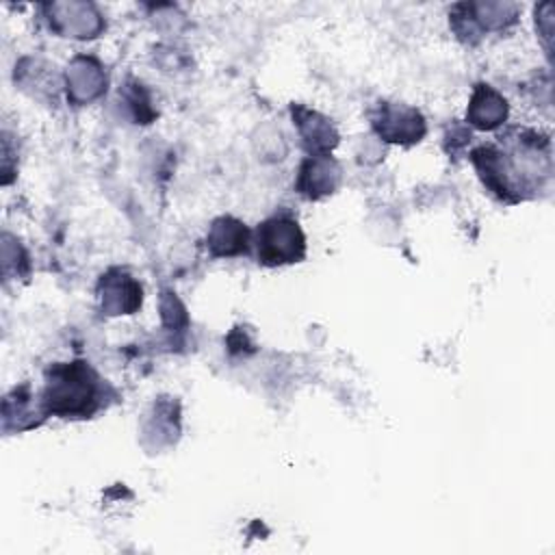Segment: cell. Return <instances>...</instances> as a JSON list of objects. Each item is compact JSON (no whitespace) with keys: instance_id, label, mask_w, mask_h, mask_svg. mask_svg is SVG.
I'll list each match as a JSON object with an SVG mask.
<instances>
[{"instance_id":"5","label":"cell","mask_w":555,"mask_h":555,"mask_svg":"<svg viewBox=\"0 0 555 555\" xmlns=\"http://www.w3.org/2000/svg\"><path fill=\"white\" fill-rule=\"evenodd\" d=\"M291 113H293V119L299 128V134L304 139V145L310 152V156L330 154V150L338 141V134H336L334 126L330 124V119H325L317 111H310L301 104H297V106L293 104Z\"/></svg>"},{"instance_id":"9","label":"cell","mask_w":555,"mask_h":555,"mask_svg":"<svg viewBox=\"0 0 555 555\" xmlns=\"http://www.w3.org/2000/svg\"><path fill=\"white\" fill-rule=\"evenodd\" d=\"M102 67L93 59L78 56L67 72V95L76 102H89L98 98L106 85Z\"/></svg>"},{"instance_id":"4","label":"cell","mask_w":555,"mask_h":555,"mask_svg":"<svg viewBox=\"0 0 555 555\" xmlns=\"http://www.w3.org/2000/svg\"><path fill=\"white\" fill-rule=\"evenodd\" d=\"M340 182V167L330 154L308 156L297 176V191L308 199H319L336 191Z\"/></svg>"},{"instance_id":"6","label":"cell","mask_w":555,"mask_h":555,"mask_svg":"<svg viewBox=\"0 0 555 555\" xmlns=\"http://www.w3.org/2000/svg\"><path fill=\"white\" fill-rule=\"evenodd\" d=\"M102 308L108 314H130L141 306V286L121 271H111L100 280Z\"/></svg>"},{"instance_id":"7","label":"cell","mask_w":555,"mask_h":555,"mask_svg":"<svg viewBox=\"0 0 555 555\" xmlns=\"http://www.w3.org/2000/svg\"><path fill=\"white\" fill-rule=\"evenodd\" d=\"M507 117L505 98L490 85H477L468 104L466 119L479 130H494Z\"/></svg>"},{"instance_id":"3","label":"cell","mask_w":555,"mask_h":555,"mask_svg":"<svg viewBox=\"0 0 555 555\" xmlns=\"http://www.w3.org/2000/svg\"><path fill=\"white\" fill-rule=\"evenodd\" d=\"M373 128L375 132L390 143H416L425 134V121L423 115L416 108L403 106V104H390L379 102V106L373 113Z\"/></svg>"},{"instance_id":"8","label":"cell","mask_w":555,"mask_h":555,"mask_svg":"<svg viewBox=\"0 0 555 555\" xmlns=\"http://www.w3.org/2000/svg\"><path fill=\"white\" fill-rule=\"evenodd\" d=\"M206 245L217 258L245 254L249 249V230L234 217H219L208 230Z\"/></svg>"},{"instance_id":"2","label":"cell","mask_w":555,"mask_h":555,"mask_svg":"<svg viewBox=\"0 0 555 555\" xmlns=\"http://www.w3.org/2000/svg\"><path fill=\"white\" fill-rule=\"evenodd\" d=\"M258 262L267 267L299 262L306 254V238L299 223L288 215H273L256 230Z\"/></svg>"},{"instance_id":"1","label":"cell","mask_w":555,"mask_h":555,"mask_svg":"<svg viewBox=\"0 0 555 555\" xmlns=\"http://www.w3.org/2000/svg\"><path fill=\"white\" fill-rule=\"evenodd\" d=\"M43 414L89 416L98 408V375L87 362H61L46 371Z\"/></svg>"}]
</instances>
